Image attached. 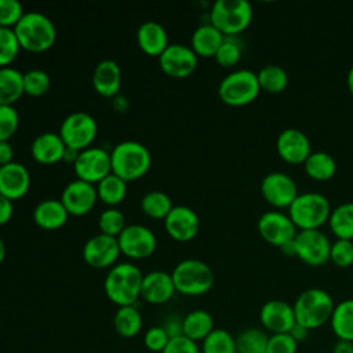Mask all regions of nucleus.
Listing matches in <instances>:
<instances>
[{"label":"nucleus","mask_w":353,"mask_h":353,"mask_svg":"<svg viewBox=\"0 0 353 353\" xmlns=\"http://www.w3.org/2000/svg\"><path fill=\"white\" fill-rule=\"evenodd\" d=\"M142 279L141 269L134 263L121 262L113 265L103 281L105 294L119 307L135 305L141 296Z\"/></svg>","instance_id":"f257e3e1"},{"label":"nucleus","mask_w":353,"mask_h":353,"mask_svg":"<svg viewBox=\"0 0 353 353\" xmlns=\"http://www.w3.org/2000/svg\"><path fill=\"white\" fill-rule=\"evenodd\" d=\"M14 32L19 41L21 48L32 52L48 50L57 39V28L54 22L40 11H26Z\"/></svg>","instance_id":"f03ea898"},{"label":"nucleus","mask_w":353,"mask_h":353,"mask_svg":"<svg viewBox=\"0 0 353 353\" xmlns=\"http://www.w3.org/2000/svg\"><path fill=\"white\" fill-rule=\"evenodd\" d=\"M292 307L296 323L312 331L331 320L335 303L327 291L313 287L302 291Z\"/></svg>","instance_id":"7ed1b4c3"},{"label":"nucleus","mask_w":353,"mask_h":353,"mask_svg":"<svg viewBox=\"0 0 353 353\" xmlns=\"http://www.w3.org/2000/svg\"><path fill=\"white\" fill-rule=\"evenodd\" d=\"M110 160L112 172L128 182L148 172L152 164V154L149 149L138 141H123L110 152Z\"/></svg>","instance_id":"20e7f679"},{"label":"nucleus","mask_w":353,"mask_h":353,"mask_svg":"<svg viewBox=\"0 0 353 353\" xmlns=\"http://www.w3.org/2000/svg\"><path fill=\"white\" fill-rule=\"evenodd\" d=\"M288 216L298 230L320 229L328 222L331 205L328 199L317 192L299 193L288 207Z\"/></svg>","instance_id":"39448f33"},{"label":"nucleus","mask_w":353,"mask_h":353,"mask_svg":"<svg viewBox=\"0 0 353 353\" xmlns=\"http://www.w3.org/2000/svg\"><path fill=\"white\" fill-rule=\"evenodd\" d=\"M175 291L196 296L208 292L215 281V276L210 265L200 259L188 258L178 262L171 273Z\"/></svg>","instance_id":"423d86ee"},{"label":"nucleus","mask_w":353,"mask_h":353,"mask_svg":"<svg viewBox=\"0 0 353 353\" xmlns=\"http://www.w3.org/2000/svg\"><path fill=\"white\" fill-rule=\"evenodd\" d=\"M252 14L247 0H216L210 11V23L223 36H236L250 26Z\"/></svg>","instance_id":"0eeeda50"},{"label":"nucleus","mask_w":353,"mask_h":353,"mask_svg":"<svg viewBox=\"0 0 353 353\" xmlns=\"http://www.w3.org/2000/svg\"><path fill=\"white\" fill-rule=\"evenodd\" d=\"M261 87L258 76L250 69H237L226 74L218 87L221 101L230 106H244L256 99Z\"/></svg>","instance_id":"6e6552de"},{"label":"nucleus","mask_w":353,"mask_h":353,"mask_svg":"<svg viewBox=\"0 0 353 353\" xmlns=\"http://www.w3.org/2000/svg\"><path fill=\"white\" fill-rule=\"evenodd\" d=\"M98 132L97 120L87 112L68 114L59 127V135L68 148L83 150L91 145Z\"/></svg>","instance_id":"1a4fd4ad"},{"label":"nucleus","mask_w":353,"mask_h":353,"mask_svg":"<svg viewBox=\"0 0 353 353\" xmlns=\"http://www.w3.org/2000/svg\"><path fill=\"white\" fill-rule=\"evenodd\" d=\"M294 248L295 256L309 266H323L330 261L331 241L320 229L298 230L294 239Z\"/></svg>","instance_id":"9d476101"},{"label":"nucleus","mask_w":353,"mask_h":353,"mask_svg":"<svg viewBox=\"0 0 353 353\" xmlns=\"http://www.w3.org/2000/svg\"><path fill=\"white\" fill-rule=\"evenodd\" d=\"M73 168L79 179L98 183L112 172L110 153L98 146H88L79 152Z\"/></svg>","instance_id":"9b49d317"},{"label":"nucleus","mask_w":353,"mask_h":353,"mask_svg":"<svg viewBox=\"0 0 353 353\" xmlns=\"http://www.w3.org/2000/svg\"><path fill=\"white\" fill-rule=\"evenodd\" d=\"M256 226L261 237L270 245L279 248L292 241L298 233V229L292 223L288 214L277 210L263 212L259 216Z\"/></svg>","instance_id":"f8f14e48"},{"label":"nucleus","mask_w":353,"mask_h":353,"mask_svg":"<svg viewBox=\"0 0 353 353\" xmlns=\"http://www.w3.org/2000/svg\"><path fill=\"white\" fill-rule=\"evenodd\" d=\"M120 251L130 258L142 259L153 254L157 245L156 234L145 225H127L117 236Z\"/></svg>","instance_id":"ddd939ff"},{"label":"nucleus","mask_w":353,"mask_h":353,"mask_svg":"<svg viewBox=\"0 0 353 353\" xmlns=\"http://www.w3.org/2000/svg\"><path fill=\"white\" fill-rule=\"evenodd\" d=\"M159 65L168 76L183 79L194 72L197 66V54L190 46L170 43L159 55Z\"/></svg>","instance_id":"4468645a"},{"label":"nucleus","mask_w":353,"mask_h":353,"mask_svg":"<svg viewBox=\"0 0 353 353\" xmlns=\"http://www.w3.org/2000/svg\"><path fill=\"white\" fill-rule=\"evenodd\" d=\"M261 193L265 201L274 208H288L295 200L298 186L295 181L285 172H270L261 182Z\"/></svg>","instance_id":"2eb2a0df"},{"label":"nucleus","mask_w":353,"mask_h":353,"mask_svg":"<svg viewBox=\"0 0 353 353\" xmlns=\"http://www.w3.org/2000/svg\"><path fill=\"white\" fill-rule=\"evenodd\" d=\"M120 245L117 237L98 233L90 237L83 245L84 261L97 269L113 266L120 255Z\"/></svg>","instance_id":"dca6fc26"},{"label":"nucleus","mask_w":353,"mask_h":353,"mask_svg":"<svg viewBox=\"0 0 353 353\" xmlns=\"http://www.w3.org/2000/svg\"><path fill=\"white\" fill-rule=\"evenodd\" d=\"M98 199L97 186L83 179L70 181L61 193V201L72 215H84L95 205Z\"/></svg>","instance_id":"f3484780"},{"label":"nucleus","mask_w":353,"mask_h":353,"mask_svg":"<svg viewBox=\"0 0 353 353\" xmlns=\"http://www.w3.org/2000/svg\"><path fill=\"white\" fill-rule=\"evenodd\" d=\"M279 156L288 164H303L312 153L307 135L298 128L283 130L276 139Z\"/></svg>","instance_id":"a211bd4d"},{"label":"nucleus","mask_w":353,"mask_h":353,"mask_svg":"<svg viewBox=\"0 0 353 353\" xmlns=\"http://www.w3.org/2000/svg\"><path fill=\"white\" fill-rule=\"evenodd\" d=\"M259 321L272 334H287L296 323L292 305L281 299L265 302L259 310Z\"/></svg>","instance_id":"6ab92c4d"},{"label":"nucleus","mask_w":353,"mask_h":353,"mask_svg":"<svg viewBox=\"0 0 353 353\" xmlns=\"http://www.w3.org/2000/svg\"><path fill=\"white\" fill-rule=\"evenodd\" d=\"M165 232L175 240L189 241L199 233V215L188 205H174L164 218Z\"/></svg>","instance_id":"aec40b11"},{"label":"nucleus","mask_w":353,"mask_h":353,"mask_svg":"<svg viewBox=\"0 0 353 353\" xmlns=\"http://www.w3.org/2000/svg\"><path fill=\"white\" fill-rule=\"evenodd\" d=\"M30 186L29 170L18 161H11L0 167V193L10 200L25 196Z\"/></svg>","instance_id":"412c9836"},{"label":"nucleus","mask_w":353,"mask_h":353,"mask_svg":"<svg viewBox=\"0 0 353 353\" xmlns=\"http://www.w3.org/2000/svg\"><path fill=\"white\" fill-rule=\"evenodd\" d=\"M175 294V285L171 273L164 270H152L143 274L141 296L153 305L168 302Z\"/></svg>","instance_id":"4be33fe9"},{"label":"nucleus","mask_w":353,"mask_h":353,"mask_svg":"<svg viewBox=\"0 0 353 353\" xmlns=\"http://www.w3.org/2000/svg\"><path fill=\"white\" fill-rule=\"evenodd\" d=\"M66 145L59 132L46 131L39 134L30 143L33 159L43 164H54L63 159Z\"/></svg>","instance_id":"5701e85b"},{"label":"nucleus","mask_w":353,"mask_h":353,"mask_svg":"<svg viewBox=\"0 0 353 353\" xmlns=\"http://www.w3.org/2000/svg\"><path fill=\"white\" fill-rule=\"evenodd\" d=\"M92 85L102 97H116L121 85V70L116 61L102 59L92 72Z\"/></svg>","instance_id":"b1692460"},{"label":"nucleus","mask_w":353,"mask_h":353,"mask_svg":"<svg viewBox=\"0 0 353 353\" xmlns=\"http://www.w3.org/2000/svg\"><path fill=\"white\" fill-rule=\"evenodd\" d=\"M69 212L61 199H44L33 210V221L43 229H58L68 221Z\"/></svg>","instance_id":"393cba45"},{"label":"nucleus","mask_w":353,"mask_h":353,"mask_svg":"<svg viewBox=\"0 0 353 353\" xmlns=\"http://www.w3.org/2000/svg\"><path fill=\"white\" fill-rule=\"evenodd\" d=\"M137 41L143 52L157 57L170 44L165 29L156 21H145L138 26Z\"/></svg>","instance_id":"a878e982"},{"label":"nucleus","mask_w":353,"mask_h":353,"mask_svg":"<svg viewBox=\"0 0 353 353\" xmlns=\"http://www.w3.org/2000/svg\"><path fill=\"white\" fill-rule=\"evenodd\" d=\"M225 36L210 22L201 23L194 29L190 39L192 50L201 57H214Z\"/></svg>","instance_id":"bb28decb"},{"label":"nucleus","mask_w":353,"mask_h":353,"mask_svg":"<svg viewBox=\"0 0 353 353\" xmlns=\"http://www.w3.org/2000/svg\"><path fill=\"white\" fill-rule=\"evenodd\" d=\"M212 330L214 319L207 310L196 309L185 314L182 319V335L194 342L204 341Z\"/></svg>","instance_id":"cd10ccee"},{"label":"nucleus","mask_w":353,"mask_h":353,"mask_svg":"<svg viewBox=\"0 0 353 353\" xmlns=\"http://www.w3.org/2000/svg\"><path fill=\"white\" fill-rule=\"evenodd\" d=\"M23 91V73L12 66L0 68V105H14Z\"/></svg>","instance_id":"c85d7f7f"},{"label":"nucleus","mask_w":353,"mask_h":353,"mask_svg":"<svg viewBox=\"0 0 353 353\" xmlns=\"http://www.w3.org/2000/svg\"><path fill=\"white\" fill-rule=\"evenodd\" d=\"M330 323L338 341L353 342V298L335 305Z\"/></svg>","instance_id":"c756f323"},{"label":"nucleus","mask_w":353,"mask_h":353,"mask_svg":"<svg viewBox=\"0 0 353 353\" xmlns=\"http://www.w3.org/2000/svg\"><path fill=\"white\" fill-rule=\"evenodd\" d=\"M306 175L314 181H328L336 172V161L327 152H312L303 163Z\"/></svg>","instance_id":"7c9ffc66"},{"label":"nucleus","mask_w":353,"mask_h":353,"mask_svg":"<svg viewBox=\"0 0 353 353\" xmlns=\"http://www.w3.org/2000/svg\"><path fill=\"white\" fill-rule=\"evenodd\" d=\"M143 320L141 312L131 306H120L113 317V327L121 338H134L142 330Z\"/></svg>","instance_id":"2f4dec72"},{"label":"nucleus","mask_w":353,"mask_h":353,"mask_svg":"<svg viewBox=\"0 0 353 353\" xmlns=\"http://www.w3.org/2000/svg\"><path fill=\"white\" fill-rule=\"evenodd\" d=\"M328 225L336 239L353 240V203H342L332 208Z\"/></svg>","instance_id":"473e14b6"},{"label":"nucleus","mask_w":353,"mask_h":353,"mask_svg":"<svg viewBox=\"0 0 353 353\" xmlns=\"http://www.w3.org/2000/svg\"><path fill=\"white\" fill-rule=\"evenodd\" d=\"M98 199L109 205L119 204L127 194V182L119 175L110 172L97 183Z\"/></svg>","instance_id":"72a5a7b5"},{"label":"nucleus","mask_w":353,"mask_h":353,"mask_svg":"<svg viewBox=\"0 0 353 353\" xmlns=\"http://www.w3.org/2000/svg\"><path fill=\"white\" fill-rule=\"evenodd\" d=\"M256 76L261 90L270 94L283 92L288 85V73L279 65H266L256 73Z\"/></svg>","instance_id":"f704fd0d"},{"label":"nucleus","mask_w":353,"mask_h":353,"mask_svg":"<svg viewBox=\"0 0 353 353\" xmlns=\"http://www.w3.org/2000/svg\"><path fill=\"white\" fill-rule=\"evenodd\" d=\"M269 335L261 328H245L236 336L237 353H266Z\"/></svg>","instance_id":"c9c22d12"},{"label":"nucleus","mask_w":353,"mask_h":353,"mask_svg":"<svg viewBox=\"0 0 353 353\" xmlns=\"http://www.w3.org/2000/svg\"><path fill=\"white\" fill-rule=\"evenodd\" d=\"M174 204L171 201V197L161 190H150L145 193L141 199L142 211L148 216L154 219H164Z\"/></svg>","instance_id":"e433bc0d"},{"label":"nucleus","mask_w":353,"mask_h":353,"mask_svg":"<svg viewBox=\"0 0 353 353\" xmlns=\"http://www.w3.org/2000/svg\"><path fill=\"white\" fill-rule=\"evenodd\" d=\"M201 353H237L236 338L223 328H214L204 338Z\"/></svg>","instance_id":"4c0bfd02"},{"label":"nucleus","mask_w":353,"mask_h":353,"mask_svg":"<svg viewBox=\"0 0 353 353\" xmlns=\"http://www.w3.org/2000/svg\"><path fill=\"white\" fill-rule=\"evenodd\" d=\"M51 87L50 74L43 69H29L23 73V91L32 97L46 94Z\"/></svg>","instance_id":"58836bf2"},{"label":"nucleus","mask_w":353,"mask_h":353,"mask_svg":"<svg viewBox=\"0 0 353 353\" xmlns=\"http://www.w3.org/2000/svg\"><path fill=\"white\" fill-rule=\"evenodd\" d=\"M98 226H99L101 233L117 237L123 232V229L127 226L125 216L117 208H113V207L106 208L99 214Z\"/></svg>","instance_id":"ea45409f"},{"label":"nucleus","mask_w":353,"mask_h":353,"mask_svg":"<svg viewBox=\"0 0 353 353\" xmlns=\"http://www.w3.org/2000/svg\"><path fill=\"white\" fill-rule=\"evenodd\" d=\"M21 50L14 28L0 26V68L8 66Z\"/></svg>","instance_id":"a19ab883"},{"label":"nucleus","mask_w":353,"mask_h":353,"mask_svg":"<svg viewBox=\"0 0 353 353\" xmlns=\"http://www.w3.org/2000/svg\"><path fill=\"white\" fill-rule=\"evenodd\" d=\"M241 44L234 36H225L222 44L219 46L218 51L215 52V61L223 66V68H230L234 66L240 58H241Z\"/></svg>","instance_id":"79ce46f5"},{"label":"nucleus","mask_w":353,"mask_h":353,"mask_svg":"<svg viewBox=\"0 0 353 353\" xmlns=\"http://www.w3.org/2000/svg\"><path fill=\"white\" fill-rule=\"evenodd\" d=\"M330 261L338 268H349L353 265V241L336 239L331 244Z\"/></svg>","instance_id":"37998d69"},{"label":"nucleus","mask_w":353,"mask_h":353,"mask_svg":"<svg viewBox=\"0 0 353 353\" xmlns=\"http://www.w3.org/2000/svg\"><path fill=\"white\" fill-rule=\"evenodd\" d=\"M19 114L12 105H0V141H8L18 130Z\"/></svg>","instance_id":"c03bdc74"},{"label":"nucleus","mask_w":353,"mask_h":353,"mask_svg":"<svg viewBox=\"0 0 353 353\" xmlns=\"http://www.w3.org/2000/svg\"><path fill=\"white\" fill-rule=\"evenodd\" d=\"M23 14V7L18 0H0V26H15Z\"/></svg>","instance_id":"a18cd8bd"},{"label":"nucleus","mask_w":353,"mask_h":353,"mask_svg":"<svg viewBox=\"0 0 353 353\" xmlns=\"http://www.w3.org/2000/svg\"><path fill=\"white\" fill-rule=\"evenodd\" d=\"M170 339L171 338L168 336V334L165 332V330L161 325H154V327H150L145 332L143 345L149 352L161 353L165 349Z\"/></svg>","instance_id":"49530a36"},{"label":"nucleus","mask_w":353,"mask_h":353,"mask_svg":"<svg viewBox=\"0 0 353 353\" xmlns=\"http://www.w3.org/2000/svg\"><path fill=\"white\" fill-rule=\"evenodd\" d=\"M298 342L287 334H272L269 335L266 353H296Z\"/></svg>","instance_id":"de8ad7c7"},{"label":"nucleus","mask_w":353,"mask_h":353,"mask_svg":"<svg viewBox=\"0 0 353 353\" xmlns=\"http://www.w3.org/2000/svg\"><path fill=\"white\" fill-rule=\"evenodd\" d=\"M161 353H201V349L197 346V342L181 335L171 338Z\"/></svg>","instance_id":"09e8293b"},{"label":"nucleus","mask_w":353,"mask_h":353,"mask_svg":"<svg viewBox=\"0 0 353 353\" xmlns=\"http://www.w3.org/2000/svg\"><path fill=\"white\" fill-rule=\"evenodd\" d=\"M161 327L165 330V332L168 334L170 338H175V336H181L182 335V319H179L175 314L170 316L164 321V325H161Z\"/></svg>","instance_id":"8fccbe9b"},{"label":"nucleus","mask_w":353,"mask_h":353,"mask_svg":"<svg viewBox=\"0 0 353 353\" xmlns=\"http://www.w3.org/2000/svg\"><path fill=\"white\" fill-rule=\"evenodd\" d=\"M12 212H14L12 200L7 199L0 193V225L7 223L11 219Z\"/></svg>","instance_id":"3c124183"},{"label":"nucleus","mask_w":353,"mask_h":353,"mask_svg":"<svg viewBox=\"0 0 353 353\" xmlns=\"http://www.w3.org/2000/svg\"><path fill=\"white\" fill-rule=\"evenodd\" d=\"M12 157H14L12 145L8 141H0V167L14 161Z\"/></svg>","instance_id":"603ef678"},{"label":"nucleus","mask_w":353,"mask_h":353,"mask_svg":"<svg viewBox=\"0 0 353 353\" xmlns=\"http://www.w3.org/2000/svg\"><path fill=\"white\" fill-rule=\"evenodd\" d=\"M309 332H310V330H307V328H305L303 325L295 323V325L291 328V331H290L288 334L299 343V342H303V341L307 338Z\"/></svg>","instance_id":"864d4df0"},{"label":"nucleus","mask_w":353,"mask_h":353,"mask_svg":"<svg viewBox=\"0 0 353 353\" xmlns=\"http://www.w3.org/2000/svg\"><path fill=\"white\" fill-rule=\"evenodd\" d=\"M332 353H353V342L338 341L332 349Z\"/></svg>","instance_id":"5fc2aeb1"},{"label":"nucleus","mask_w":353,"mask_h":353,"mask_svg":"<svg viewBox=\"0 0 353 353\" xmlns=\"http://www.w3.org/2000/svg\"><path fill=\"white\" fill-rule=\"evenodd\" d=\"M79 152H80V150H76V149H72V148H68V146H66L65 153H63V159H62V160L74 163V161H76V159H77V156H79Z\"/></svg>","instance_id":"6e6d98bb"},{"label":"nucleus","mask_w":353,"mask_h":353,"mask_svg":"<svg viewBox=\"0 0 353 353\" xmlns=\"http://www.w3.org/2000/svg\"><path fill=\"white\" fill-rule=\"evenodd\" d=\"M346 84H347L349 92L353 95V65L350 66V69H349V72H347V76H346Z\"/></svg>","instance_id":"4d7b16f0"},{"label":"nucleus","mask_w":353,"mask_h":353,"mask_svg":"<svg viewBox=\"0 0 353 353\" xmlns=\"http://www.w3.org/2000/svg\"><path fill=\"white\" fill-rule=\"evenodd\" d=\"M6 243L3 241V239L0 237V265H1V262L4 261V258H6Z\"/></svg>","instance_id":"13d9d810"}]
</instances>
